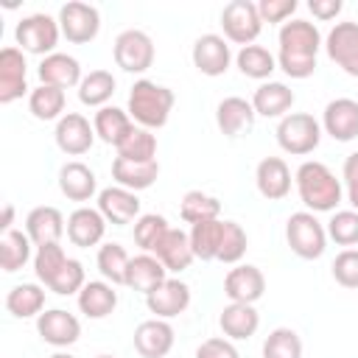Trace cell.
Segmentation results:
<instances>
[{
    "label": "cell",
    "mask_w": 358,
    "mask_h": 358,
    "mask_svg": "<svg viewBox=\"0 0 358 358\" xmlns=\"http://www.w3.org/2000/svg\"><path fill=\"white\" fill-rule=\"evenodd\" d=\"M277 67L291 78H310L316 73V53L322 48V34L308 20H291L280 25L277 34Z\"/></svg>",
    "instance_id": "cell-1"
},
{
    "label": "cell",
    "mask_w": 358,
    "mask_h": 358,
    "mask_svg": "<svg viewBox=\"0 0 358 358\" xmlns=\"http://www.w3.org/2000/svg\"><path fill=\"white\" fill-rule=\"evenodd\" d=\"M294 185L310 213H336L344 196L341 179H336V173L319 159H305L294 173Z\"/></svg>",
    "instance_id": "cell-2"
},
{
    "label": "cell",
    "mask_w": 358,
    "mask_h": 358,
    "mask_svg": "<svg viewBox=\"0 0 358 358\" xmlns=\"http://www.w3.org/2000/svg\"><path fill=\"white\" fill-rule=\"evenodd\" d=\"M173 90L171 87H162L151 78H140L131 84V92H129V117L143 126V129H162L171 117V109H173Z\"/></svg>",
    "instance_id": "cell-3"
},
{
    "label": "cell",
    "mask_w": 358,
    "mask_h": 358,
    "mask_svg": "<svg viewBox=\"0 0 358 358\" xmlns=\"http://www.w3.org/2000/svg\"><path fill=\"white\" fill-rule=\"evenodd\" d=\"M285 241L288 249L302 260H316L327 249V229L310 210L291 213L285 221Z\"/></svg>",
    "instance_id": "cell-4"
},
{
    "label": "cell",
    "mask_w": 358,
    "mask_h": 358,
    "mask_svg": "<svg viewBox=\"0 0 358 358\" xmlns=\"http://www.w3.org/2000/svg\"><path fill=\"white\" fill-rule=\"evenodd\" d=\"M59 36H62V28H59V20H53L50 14H28L17 22L14 28V39H17V48L22 53H34V56H50L56 53V45H59Z\"/></svg>",
    "instance_id": "cell-5"
},
{
    "label": "cell",
    "mask_w": 358,
    "mask_h": 358,
    "mask_svg": "<svg viewBox=\"0 0 358 358\" xmlns=\"http://www.w3.org/2000/svg\"><path fill=\"white\" fill-rule=\"evenodd\" d=\"M319 140H322V123L308 112H288L277 123V143L285 154L305 157L316 151Z\"/></svg>",
    "instance_id": "cell-6"
},
{
    "label": "cell",
    "mask_w": 358,
    "mask_h": 358,
    "mask_svg": "<svg viewBox=\"0 0 358 358\" xmlns=\"http://www.w3.org/2000/svg\"><path fill=\"white\" fill-rule=\"evenodd\" d=\"M221 28H224V39L235 42L241 48L255 45V39L263 31V20L257 14V3L252 0H232L224 6L221 11Z\"/></svg>",
    "instance_id": "cell-7"
},
{
    "label": "cell",
    "mask_w": 358,
    "mask_h": 358,
    "mask_svg": "<svg viewBox=\"0 0 358 358\" xmlns=\"http://www.w3.org/2000/svg\"><path fill=\"white\" fill-rule=\"evenodd\" d=\"M112 56H115V64L126 73H145L151 64H154V42L145 31L140 28H126L115 36V45H112Z\"/></svg>",
    "instance_id": "cell-8"
},
{
    "label": "cell",
    "mask_w": 358,
    "mask_h": 358,
    "mask_svg": "<svg viewBox=\"0 0 358 358\" xmlns=\"http://www.w3.org/2000/svg\"><path fill=\"white\" fill-rule=\"evenodd\" d=\"M59 28H62V36L73 45H87L98 36L101 31V14L95 6L90 3H81V0H70L59 8Z\"/></svg>",
    "instance_id": "cell-9"
},
{
    "label": "cell",
    "mask_w": 358,
    "mask_h": 358,
    "mask_svg": "<svg viewBox=\"0 0 358 358\" xmlns=\"http://www.w3.org/2000/svg\"><path fill=\"white\" fill-rule=\"evenodd\" d=\"M190 59H193V67L201 73V76H224L229 70V62H232V50H229V42L221 36V34H201L196 42H193V50H190Z\"/></svg>",
    "instance_id": "cell-10"
},
{
    "label": "cell",
    "mask_w": 358,
    "mask_h": 358,
    "mask_svg": "<svg viewBox=\"0 0 358 358\" xmlns=\"http://www.w3.org/2000/svg\"><path fill=\"white\" fill-rule=\"evenodd\" d=\"M324 50L347 76L358 78V22H336L324 36Z\"/></svg>",
    "instance_id": "cell-11"
},
{
    "label": "cell",
    "mask_w": 358,
    "mask_h": 358,
    "mask_svg": "<svg viewBox=\"0 0 358 358\" xmlns=\"http://www.w3.org/2000/svg\"><path fill=\"white\" fill-rule=\"evenodd\" d=\"M53 137H56L59 151H64L67 157H81V154H87L92 148L95 129L81 112H64L62 120H56Z\"/></svg>",
    "instance_id": "cell-12"
},
{
    "label": "cell",
    "mask_w": 358,
    "mask_h": 358,
    "mask_svg": "<svg viewBox=\"0 0 358 358\" xmlns=\"http://www.w3.org/2000/svg\"><path fill=\"white\" fill-rule=\"evenodd\" d=\"M28 62L17 45L0 50V103H14L28 92Z\"/></svg>",
    "instance_id": "cell-13"
},
{
    "label": "cell",
    "mask_w": 358,
    "mask_h": 358,
    "mask_svg": "<svg viewBox=\"0 0 358 358\" xmlns=\"http://www.w3.org/2000/svg\"><path fill=\"white\" fill-rule=\"evenodd\" d=\"M36 330H39L45 344L62 350V347H70V344L78 341L81 322L70 310H64V308H50V310H42L36 316Z\"/></svg>",
    "instance_id": "cell-14"
},
{
    "label": "cell",
    "mask_w": 358,
    "mask_h": 358,
    "mask_svg": "<svg viewBox=\"0 0 358 358\" xmlns=\"http://www.w3.org/2000/svg\"><path fill=\"white\" fill-rule=\"evenodd\" d=\"M322 131L336 143H350L358 137V101L333 98L322 112Z\"/></svg>",
    "instance_id": "cell-15"
},
{
    "label": "cell",
    "mask_w": 358,
    "mask_h": 358,
    "mask_svg": "<svg viewBox=\"0 0 358 358\" xmlns=\"http://www.w3.org/2000/svg\"><path fill=\"white\" fill-rule=\"evenodd\" d=\"M224 294L229 302H243V305H255L263 294H266V277L257 266L243 263L227 271L224 277Z\"/></svg>",
    "instance_id": "cell-16"
},
{
    "label": "cell",
    "mask_w": 358,
    "mask_h": 358,
    "mask_svg": "<svg viewBox=\"0 0 358 358\" xmlns=\"http://www.w3.org/2000/svg\"><path fill=\"white\" fill-rule=\"evenodd\" d=\"M176 333L168 319H145L134 327V350L143 358H165L173 350Z\"/></svg>",
    "instance_id": "cell-17"
},
{
    "label": "cell",
    "mask_w": 358,
    "mask_h": 358,
    "mask_svg": "<svg viewBox=\"0 0 358 358\" xmlns=\"http://www.w3.org/2000/svg\"><path fill=\"white\" fill-rule=\"evenodd\" d=\"M98 210L106 218V224L123 227V224H131L140 218V199L134 190L112 185V187H103L98 193Z\"/></svg>",
    "instance_id": "cell-18"
},
{
    "label": "cell",
    "mask_w": 358,
    "mask_h": 358,
    "mask_svg": "<svg viewBox=\"0 0 358 358\" xmlns=\"http://www.w3.org/2000/svg\"><path fill=\"white\" fill-rule=\"evenodd\" d=\"M145 305L157 319H173L190 308V285L179 277H168L157 291L145 296Z\"/></svg>",
    "instance_id": "cell-19"
},
{
    "label": "cell",
    "mask_w": 358,
    "mask_h": 358,
    "mask_svg": "<svg viewBox=\"0 0 358 358\" xmlns=\"http://www.w3.org/2000/svg\"><path fill=\"white\" fill-rule=\"evenodd\" d=\"M291 168L282 157H263L255 168V185L260 190L263 199L268 201H280L291 193Z\"/></svg>",
    "instance_id": "cell-20"
},
{
    "label": "cell",
    "mask_w": 358,
    "mask_h": 358,
    "mask_svg": "<svg viewBox=\"0 0 358 358\" xmlns=\"http://www.w3.org/2000/svg\"><path fill=\"white\" fill-rule=\"evenodd\" d=\"M25 232H28V238H31L34 246L59 243L62 235L67 232V221H64V215H62L59 207L42 204V207H34L25 215Z\"/></svg>",
    "instance_id": "cell-21"
},
{
    "label": "cell",
    "mask_w": 358,
    "mask_h": 358,
    "mask_svg": "<svg viewBox=\"0 0 358 358\" xmlns=\"http://www.w3.org/2000/svg\"><path fill=\"white\" fill-rule=\"evenodd\" d=\"M106 232V218L101 215L98 207H78L67 215V238L78 249L98 246Z\"/></svg>",
    "instance_id": "cell-22"
},
{
    "label": "cell",
    "mask_w": 358,
    "mask_h": 358,
    "mask_svg": "<svg viewBox=\"0 0 358 358\" xmlns=\"http://www.w3.org/2000/svg\"><path fill=\"white\" fill-rule=\"evenodd\" d=\"M165 280H168V268L159 263V257H157V255L143 252V255H137V257H131V260H129L123 285H129L131 291H140V294H145V296H148V294H151V291H157Z\"/></svg>",
    "instance_id": "cell-23"
},
{
    "label": "cell",
    "mask_w": 358,
    "mask_h": 358,
    "mask_svg": "<svg viewBox=\"0 0 358 358\" xmlns=\"http://www.w3.org/2000/svg\"><path fill=\"white\" fill-rule=\"evenodd\" d=\"M255 106L252 101L241 98V95H229L215 106V126L221 129L224 137H238L241 131H249L255 126Z\"/></svg>",
    "instance_id": "cell-24"
},
{
    "label": "cell",
    "mask_w": 358,
    "mask_h": 358,
    "mask_svg": "<svg viewBox=\"0 0 358 358\" xmlns=\"http://www.w3.org/2000/svg\"><path fill=\"white\" fill-rule=\"evenodd\" d=\"M36 73H39V81L42 84H48V87H59V90H70V87H78L81 84V64H78V59L76 56H70V53H50V56H45L42 62H39V67H36Z\"/></svg>",
    "instance_id": "cell-25"
},
{
    "label": "cell",
    "mask_w": 358,
    "mask_h": 358,
    "mask_svg": "<svg viewBox=\"0 0 358 358\" xmlns=\"http://www.w3.org/2000/svg\"><path fill=\"white\" fill-rule=\"evenodd\" d=\"M59 190L62 196H67L70 201H90L98 190V179H95V171L78 159L73 162H64L59 168Z\"/></svg>",
    "instance_id": "cell-26"
},
{
    "label": "cell",
    "mask_w": 358,
    "mask_h": 358,
    "mask_svg": "<svg viewBox=\"0 0 358 358\" xmlns=\"http://www.w3.org/2000/svg\"><path fill=\"white\" fill-rule=\"evenodd\" d=\"M294 101H296L294 90L282 81H263L252 95V106L260 117H280V120L288 115Z\"/></svg>",
    "instance_id": "cell-27"
},
{
    "label": "cell",
    "mask_w": 358,
    "mask_h": 358,
    "mask_svg": "<svg viewBox=\"0 0 358 358\" xmlns=\"http://www.w3.org/2000/svg\"><path fill=\"white\" fill-rule=\"evenodd\" d=\"M117 308V291L106 280H87L78 291V310L87 319H106Z\"/></svg>",
    "instance_id": "cell-28"
},
{
    "label": "cell",
    "mask_w": 358,
    "mask_h": 358,
    "mask_svg": "<svg viewBox=\"0 0 358 358\" xmlns=\"http://www.w3.org/2000/svg\"><path fill=\"white\" fill-rule=\"evenodd\" d=\"M218 327L224 330V336L229 341H243L252 338L260 327V313L255 310V305H243V302H229L221 316H218Z\"/></svg>",
    "instance_id": "cell-29"
},
{
    "label": "cell",
    "mask_w": 358,
    "mask_h": 358,
    "mask_svg": "<svg viewBox=\"0 0 358 358\" xmlns=\"http://www.w3.org/2000/svg\"><path fill=\"white\" fill-rule=\"evenodd\" d=\"M159 257V263L168 268V274H182L185 268H190V263L196 260L193 246H190V235L182 229H168V235L162 238V243L154 252Z\"/></svg>",
    "instance_id": "cell-30"
},
{
    "label": "cell",
    "mask_w": 358,
    "mask_h": 358,
    "mask_svg": "<svg viewBox=\"0 0 358 358\" xmlns=\"http://www.w3.org/2000/svg\"><path fill=\"white\" fill-rule=\"evenodd\" d=\"M159 176V162L151 159V162H131V159H123V157H115L112 159V179L126 187V190H145L157 182Z\"/></svg>",
    "instance_id": "cell-31"
},
{
    "label": "cell",
    "mask_w": 358,
    "mask_h": 358,
    "mask_svg": "<svg viewBox=\"0 0 358 358\" xmlns=\"http://www.w3.org/2000/svg\"><path fill=\"white\" fill-rule=\"evenodd\" d=\"M92 129H95V137H101L103 143L109 145H120L126 140V134L134 129V120L129 117L126 109H117V106H101L92 117Z\"/></svg>",
    "instance_id": "cell-32"
},
{
    "label": "cell",
    "mask_w": 358,
    "mask_h": 358,
    "mask_svg": "<svg viewBox=\"0 0 358 358\" xmlns=\"http://www.w3.org/2000/svg\"><path fill=\"white\" fill-rule=\"evenodd\" d=\"M6 310L14 319H31L45 310V288L36 282H20L6 294Z\"/></svg>",
    "instance_id": "cell-33"
},
{
    "label": "cell",
    "mask_w": 358,
    "mask_h": 358,
    "mask_svg": "<svg viewBox=\"0 0 358 358\" xmlns=\"http://www.w3.org/2000/svg\"><path fill=\"white\" fill-rule=\"evenodd\" d=\"M31 238L22 229H8L0 235V268L6 274L20 271L31 260Z\"/></svg>",
    "instance_id": "cell-34"
},
{
    "label": "cell",
    "mask_w": 358,
    "mask_h": 358,
    "mask_svg": "<svg viewBox=\"0 0 358 358\" xmlns=\"http://www.w3.org/2000/svg\"><path fill=\"white\" fill-rule=\"evenodd\" d=\"M235 64H238V70H241L246 78L266 81V78L277 70V56H274L268 48H263V45H246V48L238 50Z\"/></svg>",
    "instance_id": "cell-35"
},
{
    "label": "cell",
    "mask_w": 358,
    "mask_h": 358,
    "mask_svg": "<svg viewBox=\"0 0 358 358\" xmlns=\"http://www.w3.org/2000/svg\"><path fill=\"white\" fill-rule=\"evenodd\" d=\"M179 215L182 221H187L190 227L193 224H201V221H218L221 215V201L204 190H187L179 201Z\"/></svg>",
    "instance_id": "cell-36"
},
{
    "label": "cell",
    "mask_w": 358,
    "mask_h": 358,
    "mask_svg": "<svg viewBox=\"0 0 358 358\" xmlns=\"http://www.w3.org/2000/svg\"><path fill=\"white\" fill-rule=\"evenodd\" d=\"M115 87H117V81H115V76L109 70H92L78 84V101L84 106H98L101 109L115 95Z\"/></svg>",
    "instance_id": "cell-37"
},
{
    "label": "cell",
    "mask_w": 358,
    "mask_h": 358,
    "mask_svg": "<svg viewBox=\"0 0 358 358\" xmlns=\"http://www.w3.org/2000/svg\"><path fill=\"white\" fill-rule=\"evenodd\" d=\"M190 246L196 260H218V249H221V238H224V221H201L190 227Z\"/></svg>",
    "instance_id": "cell-38"
},
{
    "label": "cell",
    "mask_w": 358,
    "mask_h": 358,
    "mask_svg": "<svg viewBox=\"0 0 358 358\" xmlns=\"http://www.w3.org/2000/svg\"><path fill=\"white\" fill-rule=\"evenodd\" d=\"M28 112L36 120H62L64 112V90L39 84L28 92Z\"/></svg>",
    "instance_id": "cell-39"
},
{
    "label": "cell",
    "mask_w": 358,
    "mask_h": 358,
    "mask_svg": "<svg viewBox=\"0 0 358 358\" xmlns=\"http://www.w3.org/2000/svg\"><path fill=\"white\" fill-rule=\"evenodd\" d=\"M115 151H117V157L131 159V162H151V159H157V134L151 129L134 126Z\"/></svg>",
    "instance_id": "cell-40"
},
{
    "label": "cell",
    "mask_w": 358,
    "mask_h": 358,
    "mask_svg": "<svg viewBox=\"0 0 358 358\" xmlns=\"http://www.w3.org/2000/svg\"><path fill=\"white\" fill-rule=\"evenodd\" d=\"M168 229H171V224H168L165 215H159V213H145V215H140V218L134 221V243H137L143 252L154 255L157 246L162 243V238L168 235Z\"/></svg>",
    "instance_id": "cell-41"
},
{
    "label": "cell",
    "mask_w": 358,
    "mask_h": 358,
    "mask_svg": "<svg viewBox=\"0 0 358 358\" xmlns=\"http://www.w3.org/2000/svg\"><path fill=\"white\" fill-rule=\"evenodd\" d=\"M129 252L120 246V243H103L101 249H98V271H101V277L106 280V282H112V285H123V280H126V266H129Z\"/></svg>",
    "instance_id": "cell-42"
},
{
    "label": "cell",
    "mask_w": 358,
    "mask_h": 358,
    "mask_svg": "<svg viewBox=\"0 0 358 358\" xmlns=\"http://www.w3.org/2000/svg\"><path fill=\"white\" fill-rule=\"evenodd\" d=\"M263 358H302V338L291 327H274L263 341Z\"/></svg>",
    "instance_id": "cell-43"
},
{
    "label": "cell",
    "mask_w": 358,
    "mask_h": 358,
    "mask_svg": "<svg viewBox=\"0 0 358 358\" xmlns=\"http://www.w3.org/2000/svg\"><path fill=\"white\" fill-rule=\"evenodd\" d=\"M67 260H70V257H67V252L62 249V243L36 246V255H34V274H36V280L45 282V285H50Z\"/></svg>",
    "instance_id": "cell-44"
},
{
    "label": "cell",
    "mask_w": 358,
    "mask_h": 358,
    "mask_svg": "<svg viewBox=\"0 0 358 358\" xmlns=\"http://www.w3.org/2000/svg\"><path fill=\"white\" fill-rule=\"evenodd\" d=\"M327 238L344 249H352L358 243V213L355 210H336L327 221Z\"/></svg>",
    "instance_id": "cell-45"
},
{
    "label": "cell",
    "mask_w": 358,
    "mask_h": 358,
    "mask_svg": "<svg viewBox=\"0 0 358 358\" xmlns=\"http://www.w3.org/2000/svg\"><path fill=\"white\" fill-rule=\"evenodd\" d=\"M249 249V235L238 221H224V238H221V249H218V260L221 263H241V257Z\"/></svg>",
    "instance_id": "cell-46"
},
{
    "label": "cell",
    "mask_w": 358,
    "mask_h": 358,
    "mask_svg": "<svg viewBox=\"0 0 358 358\" xmlns=\"http://www.w3.org/2000/svg\"><path fill=\"white\" fill-rule=\"evenodd\" d=\"M84 285H87L84 266H81V260L70 257V260L62 266V271L56 274V280H53L48 288H50L53 294H59V296H70V294H78Z\"/></svg>",
    "instance_id": "cell-47"
},
{
    "label": "cell",
    "mask_w": 358,
    "mask_h": 358,
    "mask_svg": "<svg viewBox=\"0 0 358 358\" xmlns=\"http://www.w3.org/2000/svg\"><path fill=\"white\" fill-rule=\"evenodd\" d=\"M330 271L341 288H358V249H341Z\"/></svg>",
    "instance_id": "cell-48"
},
{
    "label": "cell",
    "mask_w": 358,
    "mask_h": 358,
    "mask_svg": "<svg viewBox=\"0 0 358 358\" xmlns=\"http://www.w3.org/2000/svg\"><path fill=\"white\" fill-rule=\"evenodd\" d=\"M296 0H260L257 3V14L263 22H285L294 11H296Z\"/></svg>",
    "instance_id": "cell-49"
},
{
    "label": "cell",
    "mask_w": 358,
    "mask_h": 358,
    "mask_svg": "<svg viewBox=\"0 0 358 358\" xmlns=\"http://www.w3.org/2000/svg\"><path fill=\"white\" fill-rule=\"evenodd\" d=\"M196 358H241V352L235 350V344L229 338L213 336V338H204L196 347Z\"/></svg>",
    "instance_id": "cell-50"
},
{
    "label": "cell",
    "mask_w": 358,
    "mask_h": 358,
    "mask_svg": "<svg viewBox=\"0 0 358 358\" xmlns=\"http://www.w3.org/2000/svg\"><path fill=\"white\" fill-rule=\"evenodd\" d=\"M308 8L316 20H336L344 8L341 0H308Z\"/></svg>",
    "instance_id": "cell-51"
},
{
    "label": "cell",
    "mask_w": 358,
    "mask_h": 358,
    "mask_svg": "<svg viewBox=\"0 0 358 358\" xmlns=\"http://www.w3.org/2000/svg\"><path fill=\"white\" fill-rule=\"evenodd\" d=\"M341 179H344L347 190L358 187V151H352V154L344 159V168H341Z\"/></svg>",
    "instance_id": "cell-52"
},
{
    "label": "cell",
    "mask_w": 358,
    "mask_h": 358,
    "mask_svg": "<svg viewBox=\"0 0 358 358\" xmlns=\"http://www.w3.org/2000/svg\"><path fill=\"white\" fill-rule=\"evenodd\" d=\"M14 229V204H3V215H0V232Z\"/></svg>",
    "instance_id": "cell-53"
},
{
    "label": "cell",
    "mask_w": 358,
    "mask_h": 358,
    "mask_svg": "<svg viewBox=\"0 0 358 358\" xmlns=\"http://www.w3.org/2000/svg\"><path fill=\"white\" fill-rule=\"evenodd\" d=\"M347 199H350V204H352V210L358 213V187H352V190H347Z\"/></svg>",
    "instance_id": "cell-54"
},
{
    "label": "cell",
    "mask_w": 358,
    "mask_h": 358,
    "mask_svg": "<svg viewBox=\"0 0 358 358\" xmlns=\"http://www.w3.org/2000/svg\"><path fill=\"white\" fill-rule=\"evenodd\" d=\"M50 358H73V355H70V352H53Z\"/></svg>",
    "instance_id": "cell-55"
},
{
    "label": "cell",
    "mask_w": 358,
    "mask_h": 358,
    "mask_svg": "<svg viewBox=\"0 0 358 358\" xmlns=\"http://www.w3.org/2000/svg\"><path fill=\"white\" fill-rule=\"evenodd\" d=\"M95 358H115V355H106V352H103V355H95Z\"/></svg>",
    "instance_id": "cell-56"
}]
</instances>
